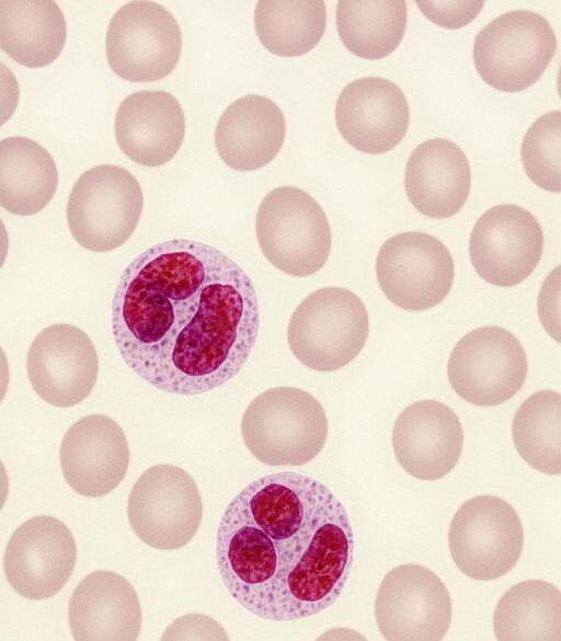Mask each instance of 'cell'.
<instances>
[{"label": "cell", "instance_id": "cell-1", "mask_svg": "<svg viewBox=\"0 0 561 641\" xmlns=\"http://www.w3.org/2000/svg\"><path fill=\"white\" fill-rule=\"evenodd\" d=\"M112 333L125 364L158 390L197 396L234 378L257 341L251 277L220 250L165 240L122 273Z\"/></svg>", "mask_w": 561, "mask_h": 641}, {"label": "cell", "instance_id": "cell-2", "mask_svg": "<svg viewBox=\"0 0 561 641\" xmlns=\"http://www.w3.org/2000/svg\"><path fill=\"white\" fill-rule=\"evenodd\" d=\"M354 547L348 514L327 485L277 472L230 501L217 530L216 561L226 590L245 610L293 621L337 600Z\"/></svg>", "mask_w": 561, "mask_h": 641}, {"label": "cell", "instance_id": "cell-3", "mask_svg": "<svg viewBox=\"0 0 561 641\" xmlns=\"http://www.w3.org/2000/svg\"><path fill=\"white\" fill-rule=\"evenodd\" d=\"M249 451L267 466H302L324 447L328 420L321 403L295 387H275L256 396L241 420Z\"/></svg>", "mask_w": 561, "mask_h": 641}, {"label": "cell", "instance_id": "cell-4", "mask_svg": "<svg viewBox=\"0 0 561 641\" xmlns=\"http://www.w3.org/2000/svg\"><path fill=\"white\" fill-rule=\"evenodd\" d=\"M369 318L362 299L342 287H323L308 295L293 312L287 341L294 356L317 371H334L363 350Z\"/></svg>", "mask_w": 561, "mask_h": 641}, {"label": "cell", "instance_id": "cell-5", "mask_svg": "<svg viewBox=\"0 0 561 641\" xmlns=\"http://www.w3.org/2000/svg\"><path fill=\"white\" fill-rule=\"evenodd\" d=\"M255 231L265 259L290 276L317 273L330 255L332 237L324 210L295 186L267 193L256 214Z\"/></svg>", "mask_w": 561, "mask_h": 641}, {"label": "cell", "instance_id": "cell-6", "mask_svg": "<svg viewBox=\"0 0 561 641\" xmlns=\"http://www.w3.org/2000/svg\"><path fill=\"white\" fill-rule=\"evenodd\" d=\"M144 207L137 179L113 164L93 167L75 183L67 221L75 240L94 252L123 245L134 233Z\"/></svg>", "mask_w": 561, "mask_h": 641}, {"label": "cell", "instance_id": "cell-7", "mask_svg": "<svg viewBox=\"0 0 561 641\" xmlns=\"http://www.w3.org/2000/svg\"><path fill=\"white\" fill-rule=\"evenodd\" d=\"M557 49L549 22L528 10H514L488 23L476 36L473 61L482 80L496 90L518 92L543 73Z\"/></svg>", "mask_w": 561, "mask_h": 641}, {"label": "cell", "instance_id": "cell-8", "mask_svg": "<svg viewBox=\"0 0 561 641\" xmlns=\"http://www.w3.org/2000/svg\"><path fill=\"white\" fill-rule=\"evenodd\" d=\"M127 517L147 546L163 551L180 549L194 538L202 523L203 502L197 484L178 466H152L130 491Z\"/></svg>", "mask_w": 561, "mask_h": 641}, {"label": "cell", "instance_id": "cell-9", "mask_svg": "<svg viewBox=\"0 0 561 641\" xmlns=\"http://www.w3.org/2000/svg\"><path fill=\"white\" fill-rule=\"evenodd\" d=\"M448 545L456 566L465 575L491 581L516 565L524 546V529L508 502L479 495L466 501L454 515Z\"/></svg>", "mask_w": 561, "mask_h": 641}, {"label": "cell", "instance_id": "cell-10", "mask_svg": "<svg viewBox=\"0 0 561 641\" xmlns=\"http://www.w3.org/2000/svg\"><path fill=\"white\" fill-rule=\"evenodd\" d=\"M107 62L122 79L157 81L176 67L182 34L173 14L153 1H130L112 18L106 33Z\"/></svg>", "mask_w": 561, "mask_h": 641}, {"label": "cell", "instance_id": "cell-11", "mask_svg": "<svg viewBox=\"0 0 561 641\" xmlns=\"http://www.w3.org/2000/svg\"><path fill=\"white\" fill-rule=\"evenodd\" d=\"M527 356L508 330L486 325L468 332L453 348L447 366L450 386L467 402L501 404L523 387Z\"/></svg>", "mask_w": 561, "mask_h": 641}, {"label": "cell", "instance_id": "cell-12", "mask_svg": "<svg viewBox=\"0 0 561 641\" xmlns=\"http://www.w3.org/2000/svg\"><path fill=\"white\" fill-rule=\"evenodd\" d=\"M376 274L388 300L405 310L423 311L449 294L455 268L449 250L437 238L408 231L382 243Z\"/></svg>", "mask_w": 561, "mask_h": 641}, {"label": "cell", "instance_id": "cell-13", "mask_svg": "<svg viewBox=\"0 0 561 641\" xmlns=\"http://www.w3.org/2000/svg\"><path fill=\"white\" fill-rule=\"evenodd\" d=\"M375 617L385 640L438 641L450 626L451 599L433 571L419 564H403L382 579Z\"/></svg>", "mask_w": 561, "mask_h": 641}, {"label": "cell", "instance_id": "cell-14", "mask_svg": "<svg viewBox=\"0 0 561 641\" xmlns=\"http://www.w3.org/2000/svg\"><path fill=\"white\" fill-rule=\"evenodd\" d=\"M543 233L535 216L525 208L501 204L489 208L470 234L469 255L485 282L511 287L525 281L537 267Z\"/></svg>", "mask_w": 561, "mask_h": 641}, {"label": "cell", "instance_id": "cell-15", "mask_svg": "<svg viewBox=\"0 0 561 641\" xmlns=\"http://www.w3.org/2000/svg\"><path fill=\"white\" fill-rule=\"evenodd\" d=\"M77 547L69 528L51 516L23 523L10 538L3 558L9 584L28 599L55 595L69 580Z\"/></svg>", "mask_w": 561, "mask_h": 641}, {"label": "cell", "instance_id": "cell-16", "mask_svg": "<svg viewBox=\"0 0 561 641\" xmlns=\"http://www.w3.org/2000/svg\"><path fill=\"white\" fill-rule=\"evenodd\" d=\"M27 375L47 403L68 408L83 401L99 374L98 353L88 334L76 325L57 323L42 330L27 355Z\"/></svg>", "mask_w": 561, "mask_h": 641}, {"label": "cell", "instance_id": "cell-17", "mask_svg": "<svg viewBox=\"0 0 561 641\" xmlns=\"http://www.w3.org/2000/svg\"><path fill=\"white\" fill-rule=\"evenodd\" d=\"M341 136L356 150L378 154L404 137L410 110L402 90L388 79L365 77L350 82L335 104Z\"/></svg>", "mask_w": 561, "mask_h": 641}, {"label": "cell", "instance_id": "cell-18", "mask_svg": "<svg viewBox=\"0 0 561 641\" xmlns=\"http://www.w3.org/2000/svg\"><path fill=\"white\" fill-rule=\"evenodd\" d=\"M462 446L459 417L436 400H420L407 407L392 430V447L399 465L424 481L447 476L456 467Z\"/></svg>", "mask_w": 561, "mask_h": 641}, {"label": "cell", "instance_id": "cell-19", "mask_svg": "<svg viewBox=\"0 0 561 641\" xmlns=\"http://www.w3.org/2000/svg\"><path fill=\"white\" fill-rule=\"evenodd\" d=\"M60 465L66 481L79 494L99 497L110 493L123 481L129 466L123 428L102 414L80 419L64 436Z\"/></svg>", "mask_w": 561, "mask_h": 641}, {"label": "cell", "instance_id": "cell-20", "mask_svg": "<svg viewBox=\"0 0 561 641\" xmlns=\"http://www.w3.org/2000/svg\"><path fill=\"white\" fill-rule=\"evenodd\" d=\"M185 117L180 102L165 91H139L123 100L115 115L121 150L145 167L168 163L180 150Z\"/></svg>", "mask_w": 561, "mask_h": 641}, {"label": "cell", "instance_id": "cell-21", "mask_svg": "<svg viewBox=\"0 0 561 641\" xmlns=\"http://www.w3.org/2000/svg\"><path fill=\"white\" fill-rule=\"evenodd\" d=\"M141 607L134 586L121 574L95 571L76 587L69 603L75 640H137Z\"/></svg>", "mask_w": 561, "mask_h": 641}, {"label": "cell", "instance_id": "cell-22", "mask_svg": "<svg viewBox=\"0 0 561 641\" xmlns=\"http://www.w3.org/2000/svg\"><path fill=\"white\" fill-rule=\"evenodd\" d=\"M405 193L424 216L448 218L465 205L471 186L470 164L451 140L431 138L412 151L405 168Z\"/></svg>", "mask_w": 561, "mask_h": 641}, {"label": "cell", "instance_id": "cell-23", "mask_svg": "<svg viewBox=\"0 0 561 641\" xmlns=\"http://www.w3.org/2000/svg\"><path fill=\"white\" fill-rule=\"evenodd\" d=\"M286 134L285 117L271 99L248 94L221 114L215 144L221 160L237 171L265 167L279 152Z\"/></svg>", "mask_w": 561, "mask_h": 641}, {"label": "cell", "instance_id": "cell-24", "mask_svg": "<svg viewBox=\"0 0 561 641\" xmlns=\"http://www.w3.org/2000/svg\"><path fill=\"white\" fill-rule=\"evenodd\" d=\"M66 37V20L55 1L0 0V49L20 65L51 64Z\"/></svg>", "mask_w": 561, "mask_h": 641}, {"label": "cell", "instance_id": "cell-25", "mask_svg": "<svg viewBox=\"0 0 561 641\" xmlns=\"http://www.w3.org/2000/svg\"><path fill=\"white\" fill-rule=\"evenodd\" d=\"M58 185L56 163L38 142L21 136L0 140V206L18 216L46 207Z\"/></svg>", "mask_w": 561, "mask_h": 641}, {"label": "cell", "instance_id": "cell-26", "mask_svg": "<svg viewBox=\"0 0 561 641\" xmlns=\"http://www.w3.org/2000/svg\"><path fill=\"white\" fill-rule=\"evenodd\" d=\"M493 629L500 641H560V590L542 580L515 584L495 607Z\"/></svg>", "mask_w": 561, "mask_h": 641}, {"label": "cell", "instance_id": "cell-27", "mask_svg": "<svg viewBox=\"0 0 561 641\" xmlns=\"http://www.w3.org/2000/svg\"><path fill=\"white\" fill-rule=\"evenodd\" d=\"M403 0H341L336 28L343 45L354 55L380 59L401 43L407 27Z\"/></svg>", "mask_w": 561, "mask_h": 641}, {"label": "cell", "instance_id": "cell-28", "mask_svg": "<svg viewBox=\"0 0 561 641\" xmlns=\"http://www.w3.org/2000/svg\"><path fill=\"white\" fill-rule=\"evenodd\" d=\"M322 0H261L254 26L262 45L272 54L297 57L313 49L325 31Z\"/></svg>", "mask_w": 561, "mask_h": 641}, {"label": "cell", "instance_id": "cell-29", "mask_svg": "<svg viewBox=\"0 0 561 641\" xmlns=\"http://www.w3.org/2000/svg\"><path fill=\"white\" fill-rule=\"evenodd\" d=\"M512 436L519 456L535 470L561 472V394L541 390L517 409Z\"/></svg>", "mask_w": 561, "mask_h": 641}, {"label": "cell", "instance_id": "cell-30", "mask_svg": "<svg viewBox=\"0 0 561 641\" xmlns=\"http://www.w3.org/2000/svg\"><path fill=\"white\" fill-rule=\"evenodd\" d=\"M527 176L539 187L561 191V113L551 111L528 128L520 150Z\"/></svg>", "mask_w": 561, "mask_h": 641}, {"label": "cell", "instance_id": "cell-31", "mask_svg": "<svg viewBox=\"0 0 561 641\" xmlns=\"http://www.w3.org/2000/svg\"><path fill=\"white\" fill-rule=\"evenodd\" d=\"M422 13L445 28H460L469 24L482 9L484 1H416Z\"/></svg>", "mask_w": 561, "mask_h": 641}, {"label": "cell", "instance_id": "cell-32", "mask_svg": "<svg viewBox=\"0 0 561 641\" xmlns=\"http://www.w3.org/2000/svg\"><path fill=\"white\" fill-rule=\"evenodd\" d=\"M161 640H229V637L211 617L191 614L171 623Z\"/></svg>", "mask_w": 561, "mask_h": 641}, {"label": "cell", "instance_id": "cell-33", "mask_svg": "<svg viewBox=\"0 0 561 641\" xmlns=\"http://www.w3.org/2000/svg\"><path fill=\"white\" fill-rule=\"evenodd\" d=\"M538 311L546 331L560 342V266L550 273L541 287Z\"/></svg>", "mask_w": 561, "mask_h": 641}, {"label": "cell", "instance_id": "cell-34", "mask_svg": "<svg viewBox=\"0 0 561 641\" xmlns=\"http://www.w3.org/2000/svg\"><path fill=\"white\" fill-rule=\"evenodd\" d=\"M20 100V87L14 73L0 61V127L15 112Z\"/></svg>", "mask_w": 561, "mask_h": 641}, {"label": "cell", "instance_id": "cell-35", "mask_svg": "<svg viewBox=\"0 0 561 641\" xmlns=\"http://www.w3.org/2000/svg\"><path fill=\"white\" fill-rule=\"evenodd\" d=\"M10 380V370L4 351L0 346V403L3 400Z\"/></svg>", "mask_w": 561, "mask_h": 641}, {"label": "cell", "instance_id": "cell-36", "mask_svg": "<svg viewBox=\"0 0 561 641\" xmlns=\"http://www.w3.org/2000/svg\"><path fill=\"white\" fill-rule=\"evenodd\" d=\"M9 493V479L7 470L0 460V511L3 507Z\"/></svg>", "mask_w": 561, "mask_h": 641}, {"label": "cell", "instance_id": "cell-37", "mask_svg": "<svg viewBox=\"0 0 561 641\" xmlns=\"http://www.w3.org/2000/svg\"><path fill=\"white\" fill-rule=\"evenodd\" d=\"M9 250V237L7 229L0 219V268L4 264Z\"/></svg>", "mask_w": 561, "mask_h": 641}]
</instances>
